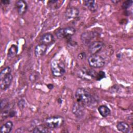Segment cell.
Instances as JSON below:
<instances>
[{
	"label": "cell",
	"mask_w": 133,
	"mask_h": 133,
	"mask_svg": "<svg viewBox=\"0 0 133 133\" xmlns=\"http://www.w3.org/2000/svg\"><path fill=\"white\" fill-rule=\"evenodd\" d=\"M75 98L77 102L84 106H92L95 104L96 101L91 94L83 88H78L76 90Z\"/></svg>",
	"instance_id": "obj_1"
},
{
	"label": "cell",
	"mask_w": 133,
	"mask_h": 133,
	"mask_svg": "<svg viewBox=\"0 0 133 133\" xmlns=\"http://www.w3.org/2000/svg\"><path fill=\"white\" fill-rule=\"evenodd\" d=\"M50 68L52 75L56 77L62 76L65 72V65L61 60H54L51 63Z\"/></svg>",
	"instance_id": "obj_2"
},
{
	"label": "cell",
	"mask_w": 133,
	"mask_h": 133,
	"mask_svg": "<svg viewBox=\"0 0 133 133\" xmlns=\"http://www.w3.org/2000/svg\"><path fill=\"white\" fill-rule=\"evenodd\" d=\"M64 122L63 117L58 115L48 117L44 121L45 125L49 129L58 128L63 125Z\"/></svg>",
	"instance_id": "obj_3"
},
{
	"label": "cell",
	"mask_w": 133,
	"mask_h": 133,
	"mask_svg": "<svg viewBox=\"0 0 133 133\" xmlns=\"http://www.w3.org/2000/svg\"><path fill=\"white\" fill-rule=\"evenodd\" d=\"M89 65L94 68H100L103 67L105 64L104 58L98 55H91L88 58Z\"/></svg>",
	"instance_id": "obj_4"
},
{
	"label": "cell",
	"mask_w": 133,
	"mask_h": 133,
	"mask_svg": "<svg viewBox=\"0 0 133 133\" xmlns=\"http://www.w3.org/2000/svg\"><path fill=\"white\" fill-rule=\"evenodd\" d=\"M76 32L75 28L72 26L61 28L57 30L56 33V36L59 39H63L73 36Z\"/></svg>",
	"instance_id": "obj_5"
},
{
	"label": "cell",
	"mask_w": 133,
	"mask_h": 133,
	"mask_svg": "<svg viewBox=\"0 0 133 133\" xmlns=\"http://www.w3.org/2000/svg\"><path fill=\"white\" fill-rule=\"evenodd\" d=\"M97 73L94 70L83 68L78 71V75L83 79L91 80L92 78H95Z\"/></svg>",
	"instance_id": "obj_6"
},
{
	"label": "cell",
	"mask_w": 133,
	"mask_h": 133,
	"mask_svg": "<svg viewBox=\"0 0 133 133\" xmlns=\"http://www.w3.org/2000/svg\"><path fill=\"white\" fill-rule=\"evenodd\" d=\"M98 35V33L94 31H86L83 32L81 35V39L82 43L87 45L92 43V39Z\"/></svg>",
	"instance_id": "obj_7"
},
{
	"label": "cell",
	"mask_w": 133,
	"mask_h": 133,
	"mask_svg": "<svg viewBox=\"0 0 133 133\" xmlns=\"http://www.w3.org/2000/svg\"><path fill=\"white\" fill-rule=\"evenodd\" d=\"M103 45V43L101 41L92 42L89 44L88 47V51L91 55L97 54L102 49Z\"/></svg>",
	"instance_id": "obj_8"
},
{
	"label": "cell",
	"mask_w": 133,
	"mask_h": 133,
	"mask_svg": "<svg viewBox=\"0 0 133 133\" xmlns=\"http://www.w3.org/2000/svg\"><path fill=\"white\" fill-rule=\"evenodd\" d=\"M72 111L74 115L78 118L83 117L84 116L85 112L84 106L78 102L75 103L73 104Z\"/></svg>",
	"instance_id": "obj_9"
},
{
	"label": "cell",
	"mask_w": 133,
	"mask_h": 133,
	"mask_svg": "<svg viewBox=\"0 0 133 133\" xmlns=\"http://www.w3.org/2000/svg\"><path fill=\"white\" fill-rule=\"evenodd\" d=\"M79 14V10L75 7L68 8L65 11V17L67 20H71L76 18Z\"/></svg>",
	"instance_id": "obj_10"
},
{
	"label": "cell",
	"mask_w": 133,
	"mask_h": 133,
	"mask_svg": "<svg viewBox=\"0 0 133 133\" xmlns=\"http://www.w3.org/2000/svg\"><path fill=\"white\" fill-rule=\"evenodd\" d=\"M12 75L11 73H10L4 77L2 79H0L1 88L3 90H6L8 88H9L12 81Z\"/></svg>",
	"instance_id": "obj_11"
},
{
	"label": "cell",
	"mask_w": 133,
	"mask_h": 133,
	"mask_svg": "<svg viewBox=\"0 0 133 133\" xmlns=\"http://www.w3.org/2000/svg\"><path fill=\"white\" fill-rule=\"evenodd\" d=\"M15 5L17 10V12L19 15L22 16L25 14L28 7V4L25 1L23 0L17 1L16 2Z\"/></svg>",
	"instance_id": "obj_12"
},
{
	"label": "cell",
	"mask_w": 133,
	"mask_h": 133,
	"mask_svg": "<svg viewBox=\"0 0 133 133\" xmlns=\"http://www.w3.org/2000/svg\"><path fill=\"white\" fill-rule=\"evenodd\" d=\"M40 42L46 46H49L55 42V38L53 35L50 33L44 34L40 38Z\"/></svg>",
	"instance_id": "obj_13"
},
{
	"label": "cell",
	"mask_w": 133,
	"mask_h": 133,
	"mask_svg": "<svg viewBox=\"0 0 133 133\" xmlns=\"http://www.w3.org/2000/svg\"><path fill=\"white\" fill-rule=\"evenodd\" d=\"M47 49V46L43 44H39L36 46L34 49V54L36 57H41L44 56Z\"/></svg>",
	"instance_id": "obj_14"
},
{
	"label": "cell",
	"mask_w": 133,
	"mask_h": 133,
	"mask_svg": "<svg viewBox=\"0 0 133 133\" xmlns=\"http://www.w3.org/2000/svg\"><path fill=\"white\" fill-rule=\"evenodd\" d=\"M117 130L123 133H128L130 131V127L128 123L125 122H119L116 125Z\"/></svg>",
	"instance_id": "obj_15"
},
{
	"label": "cell",
	"mask_w": 133,
	"mask_h": 133,
	"mask_svg": "<svg viewBox=\"0 0 133 133\" xmlns=\"http://www.w3.org/2000/svg\"><path fill=\"white\" fill-rule=\"evenodd\" d=\"M84 5L91 12H96L98 8L97 3L95 1H84Z\"/></svg>",
	"instance_id": "obj_16"
},
{
	"label": "cell",
	"mask_w": 133,
	"mask_h": 133,
	"mask_svg": "<svg viewBox=\"0 0 133 133\" xmlns=\"http://www.w3.org/2000/svg\"><path fill=\"white\" fill-rule=\"evenodd\" d=\"M13 127V123L11 121H8L4 123L0 128L2 133H9Z\"/></svg>",
	"instance_id": "obj_17"
},
{
	"label": "cell",
	"mask_w": 133,
	"mask_h": 133,
	"mask_svg": "<svg viewBox=\"0 0 133 133\" xmlns=\"http://www.w3.org/2000/svg\"><path fill=\"white\" fill-rule=\"evenodd\" d=\"M99 114L103 117H105L109 115L111 113L110 109L105 105H100L98 108Z\"/></svg>",
	"instance_id": "obj_18"
},
{
	"label": "cell",
	"mask_w": 133,
	"mask_h": 133,
	"mask_svg": "<svg viewBox=\"0 0 133 133\" xmlns=\"http://www.w3.org/2000/svg\"><path fill=\"white\" fill-rule=\"evenodd\" d=\"M18 49V48L17 45H12L8 51V54H7L8 58L11 59L15 57L17 55Z\"/></svg>",
	"instance_id": "obj_19"
},
{
	"label": "cell",
	"mask_w": 133,
	"mask_h": 133,
	"mask_svg": "<svg viewBox=\"0 0 133 133\" xmlns=\"http://www.w3.org/2000/svg\"><path fill=\"white\" fill-rule=\"evenodd\" d=\"M49 128L47 127L45 125H39L36 126L34 129L33 130V132L35 133H39V132H49L50 130H49Z\"/></svg>",
	"instance_id": "obj_20"
},
{
	"label": "cell",
	"mask_w": 133,
	"mask_h": 133,
	"mask_svg": "<svg viewBox=\"0 0 133 133\" xmlns=\"http://www.w3.org/2000/svg\"><path fill=\"white\" fill-rule=\"evenodd\" d=\"M11 69L9 66H7L3 69L0 73V79H2L4 77L8 75V74L11 73Z\"/></svg>",
	"instance_id": "obj_21"
},
{
	"label": "cell",
	"mask_w": 133,
	"mask_h": 133,
	"mask_svg": "<svg viewBox=\"0 0 133 133\" xmlns=\"http://www.w3.org/2000/svg\"><path fill=\"white\" fill-rule=\"evenodd\" d=\"M9 101L7 99H2L1 101V109L2 111L3 110H7L9 107Z\"/></svg>",
	"instance_id": "obj_22"
},
{
	"label": "cell",
	"mask_w": 133,
	"mask_h": 133,
	"mask_svg": "<svg viewBox=\"0 0 133 133\" xmlns=\"http://www.w3.org/2000/svg\"><path fill=\"white\" fill-rule=\"evenodd\" d=\"M38 77V74L36 72H32L29 76V79L32 83L35 82Z\"/></svg>",
	"instance_id": "obj_23"
},
{
	"label": "cell",
	"mask_w": 133,
	"mask_h": 133,
	"mask_svg": "<svg viewBox=\"0 0 133 133\" xmlns=\"http://www.w3.org/2000/svg\"><path fill=\"white\" fill-rule=\"evenodd\" d=\"M132 4V0H128L125 1L122 6V7L123 9H127L129 8Z\"/></svg>",
	"instance_id": "obj_24"
},
{
	"label": "cell",
	"mask_w": 133,
	"mask_h": 133,
	"mask_svg": "<svg viewBox=\"0 0 133 133\" xmlns=\"http://www.w3.org/2000/svg\"><path fill=\"white\" fill-rule=\"evenodd\" d=\"M104 77H105V73L102 71H100L99 72L97 73L95 79H96L97 81H100Z\"/></svg>",
	"instance_id": "obj_25"
},
{
	"label": "cell",
	"mask_w": 133,
	"mask_h": 133,
	"mask_svg": "<svg viewBox=\"0 0 133 133\" xmlns=\"http://www.w3.org/2000/svg\"><path fill=\"white\" fill-rule=\"evenodd\" d=\"M25 104V101L24 100V99H21L19 101L18 103V105L19 107V108L21 109H23Z\"/></svg>",
	"instance_id": "obj_26"
},
{
	"label": "cell",
	"mask_w": 133,
	"mask_h": 133,
	"mask_svg": "<svg viewBox=\"0 0 133 133\" xmlns=\"http://www.w3.org/2000/svg\"><path fill=\"white\" fill-rule=\"evenodd\" d=\"M16 115V112L14 110H10L9 112V114H8V117H14Z\"/></svg>",
	"instance_id": "obj_27"
},
{
	"label": "cell",
	"mask_w": 133,
	"mask_h": 133,
	"mask_svg": "<svg viewBox=\"0 0 133 133\" xmlns=\"http://www.w3.org/2000/svg\"><path fill=\"white\" fill-rule=\"evenodd\" d=\"M10 2V1L4 0V1H1V4H2V5H7L9 4Z\"/></svg>",
	"instance_id": "obj_28"
},
{
	"label": "cell",
	"mask_w": 133,
	"mask_h": 133,
	"mask_svg": "<svg viewBox=\"0 0 133 133\" xmlns=\"http://www.w3.org/2000/svg\"><path fill=\"white\" fill-rule=\"evenodd\" d=\"M119 1H112V3H114V4H117V3H118Z\"/></svg>",
	"instance_id": "obj_29"
}]
</instances>
